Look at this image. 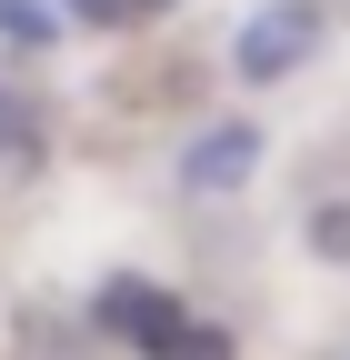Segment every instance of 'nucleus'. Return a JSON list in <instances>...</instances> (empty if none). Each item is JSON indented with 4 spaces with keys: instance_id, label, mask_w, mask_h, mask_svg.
Segmentation results:
<instances>
[{
    "instance_id": "39448f33",
    "label": "nucleus",
    "mask_w": 350,
    "mask_h": 360,
    "mask_svg": "<svg viewBox=\"0 0 350 360\" xmlns=\"http://www.w3.org/2000/svg\"><path fill=\"white\" fill-rule=\"evenodd\" d=\"M0 40H20V51H51V11H40V0H0Z\"/></svg>"
},
{
    "instance_id": "423d86ee",
    "label": "nucleus",
    "mask_w": 350,
    "mask_h": 360,
    "mask_svg": "<svg viewBox=\"0 0 350 360\" xmlns=\"http://www.w3.org/2000/svg\"><path fill=\"white\" fill-rule=\"evenodd\" d=\"M311 250H320V260H350V200L311 210Z\"/></svg>"
},
{
    "instance_id": "f03ea898",
    "label": "nucleus",
    "mask_w": 350,
    "mask_h": 360,
    "mask_svg": "<svg viewBox=\"0 0 350 360\" xmlns=\"http://www.w3.org/2000/svg\"><path fill=\"white\" fill-rule=\"evenodd\" d=\"M311 40H320V0H271V11L231 40V70L240 80H290Z\"/></svg>"
},
{
    "instance_id": "0eeeda50",
    "label": "nucleus",
    "mask_w": 350,
    "mask_h": 360,
    "mask_svg": "<svg viewBox=\"0 0 350 360\" xmlns=\"http://www.w3.org/2000/svg\"><path fill=\"white\" fill-rule=\"evenodd\" d=\"M0 150H30V110L11 101V90H0Z\"/></svg>"
},
{
    "instance_id": "f257e3e1",
    "label": "nucleus",
    "mask_w": 350,
    "mask_h": 360,
    "mask_svg": "<svg viewBox=\"0 0 350 360\" xmlns=\"http://www.w3.org/2000/svg\"><path fill=\"white\" fill-rule=\"evenodd\" d=\"M91 321L120 350H141V360H231V330L200 321V310L181 290H160V281H101L91 290Z\"/></svg>"
},
{
    "instance_id": "20e7f679",
    "label": "nucleus",
    "mask_w": 350,
    "mask_h": 360,
    "mask_svg": "<svg viewBox=\"0 0 350 360\" xmlns=\"http://www.w3.org/2000/svg\"><path fill=\"white\" fill-rule=\"evenodd\" d=\"M70 20H91V30H141V20H160L170 0H60Z\"/></svg>"
},
{
    "instance_id": "7ed1b4c3",
    "label": "nucleus",
    "mask_w": 350,
    "mask_h": 360,
    "mask_svg": "<svg viewBox=\"0 0 350 360\" xmlns=\"http://www.w3.org/2000/svg\"><path fill=\"white\" fill-rule=\"evenodd\" d=\"M250 170H260V130H250V120L200 130V141H190V160H181V180H190V191H231V180H250Z\"/></svg>"
}]
</instances>
